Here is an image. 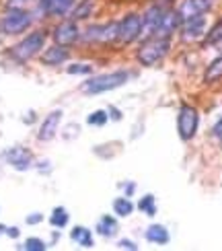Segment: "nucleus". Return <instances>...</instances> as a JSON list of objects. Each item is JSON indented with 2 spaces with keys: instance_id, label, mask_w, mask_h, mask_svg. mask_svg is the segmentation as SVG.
Returning <instances> with one entry per match:
<instances>
[{
  "instance_id": "423d86ee",
  "label": "nucleus",
  "mask_w": 222,
  "mask_h": 251,
  "mask_svg": "<svg viewBox=\"0 0 222 251\" xmlns=\"http://www.w3.org/2000/svg\"><path fill=\"white\" fill-rule=\"evenodd\" d=\"M199 126V113L192 105H181L177 116V132L181 136V140H192Z\"/></svg>"
},
{
  "instance_id": "20e7f679",
  "label": "nucleus",
  "mask_w": 222,
  "mask_h": 251,
  "mask_svg": "<svg viewBox=\"0 0 222 251\" xmlns=\"http://www.w3.org/2000/svg\"><path fill=\"white\" fill-rule=\"evenodd\" d=\"M31 15L27 10H23L21 6H8L4 10L2 19H0V29L4 31L6 35H17V33H23V31L31 25Z\"/></svg>"
},
{
  "instance_id": "4be33fe9",
  "label": "nucleus",
  "mask_w": 222,
  "mask_h": 251,
  "mask_svg": "<svg viewBox=\"0 0 222 251\" xmlns=\"http://www.w3.org/2000/svg\"><path fill=\"white\" fill-rule=\"evenodd\" d=\"M204 78H206V82H216L218 78H222V56H218L212 64L208 66Z\"/></svg>"
},
{
  "instance_id": "f257e3e1",
  "label": "nucleus",
  "mask_w": 222,
  "mask_h": 251,
  "mask_svg": "<svg viewBox=\"0 0 222 251\" xmlns=\"http://www.w3.org/2000/svg\"><path fill=\"white\" fill-rule=\"evenodd\" d=\"M130 78H132V72L130 70L105 72V75H99V76H93L89 80H84L82 85H80V91L87 93V95H99V93H107V91L123 87Z\"/></svg>"
},
{
  "instance_id": "f3484780",
  "label": "nucleus",
  "mask_w": 222,
  "mask_h": 251,
  "mask_svg": "<svg viewBox=\"0 0 222 251\" xmlns=\"http://www.w3.org/2000/svg\"><path fill=\"white\" fill-rule=\"evenodd\" d=\"M97 233L101 237H105V239H113L115 235L120 233V225H118V221H115L113 216L105 214V216L99 218V223H97Z\"/></svg>"
},
{
  "instance_id": "9b49d317",
  "label": "nucleus",
  "mask_w": 222,
  "mask_h": 251,
  "mask_svg": "<svg viewBox=\"0 0 222 251\" xmlns=\"http://www.w3.org/2000/svg\"><path fill=\"white\" fill-rule=\"evenodd\" d=\"M54 39H56V44H60V46H72L74 41H78L80 39V31H78L76 21H64V23H60L54 29Z\"/></svg>"
},
{
  "instance_id": "4468645a",
  "label": "nucleus",
  "mask_w": 222,
  "mask_h": 251,
  "mask_svg": "<svg viewBox=\"0 0 222 251\" xmlns=\"http://www.w3.org/2000/svg\"><path fill=\"white\" fill-rule=\"evenodd\" d=\"M206 19L202 17H194V19H187L183 21V29H181V35L185 41H196L206 33Z\"/></svg>"
},
{
  "instance_id": "0eeeda50",
  "label": "nucleus",
  "mask_w": 222,
  "mask_h": 251,
  "mask_svg": "<svg viewBox=\"0 0 222 251\" xmlns=\"http://www.w3.org/2000/svg\"><path fill=\"white\" fill-rule=\"evenodd\" d=\"M142 33V17L140 15H125L120 23H118V39L115 41H120V44H132V41H136L140 37Z\"/></svg>"
},
{
  "instance_id": "6e6552de",
  "label": "nucleus",
  "mask_w": 222,
  "mask_h": 251,
  "mask_svg": "<svg viewBox=\"0 0 222 251\" xmlns=\"http://www.w3.org/2000/svg\"><path fill=\"white\" fill-rule=\"evenodd\" d=\"M2 159L10 165L15 167L17 171H27L33 167V154H31V151L23 149V146H13V149H8L2 152Z\"/></svg>"
},
{
  "instance_id": "7c9ffc66",
  "label": "nucleus",
  "mask_w": 222,
  "mask_h": 251,
  "mask_svg": "<svg viewBox=\"0 0 222 251\" xmlns=\"http://www.w3.org/2000/svg\"><path fill=\"white\" fill-rule=\"evenodd\" d=\"M31 0H6L8 6H23V4H29Z\"/></svg>"
},
{
  "instance_id": "f03ea898",
  "label": "nucleus",
  "mask_w": 222,
  "mask_h": 251,
  "mask_svg": "<svg viewBox=\"0 0 222 251\" xmlns=\"http://www.w3.org/2000/svg\"><path fill=\"white\" fill-rule=\"evenodd\" d=\"M169 46H171L169 37H163V35L146 37L144 44L138 50V60L142 62L144 66H154V64H158V62L167 56Z\"/></svg>"
},
{
  "instance_id": "7ed1b4c3",
  "label": "nucleus",
  "mask_w": 222,
  "mask_h": 251,
  "mask_svg": "<svg viewBox=\"0 0 222 251\" xmlns=\"http://www.w3.org/2000/svg\"><path fill=\"white\" fill-rule=\"evenodd\" d=\"M169 4H171V0H156L154 4H150L146 8V13L142 15V33H140L142 39L152 37L158 33V27H161L165 15L171 10Z\"/></svg>"
},
{
  "instance_id": "a211bd4d",
  "label": "nucleus",
  "mask_w": 222,
  "mask_h": 251,
  "mask_svg": "<svg viewBox=\"0 0 222 251\" xmlns=\"http://www.w3.org/2000/svg\"><path fill=\"white\" fill-rule=\"evenodd\" d=\"M70 239L76 245L84 247V249H91L95 247V241H93V233L89 231V228H84V226H74L72 231H70Z\"/></svg>"
},
{
  "instance_id": "6ab92c4d",
  "label": "nucleus",
  "mask_w": 222,
  "mask_h": 251,
  "mask_svg": "<svg viewBox=\"0 0 222 251\" xmlns=\"http://www.w3.org/2000/svg\"><path fill=\"white\" fill-rule=\"evenodd\" d=\"M68 221H70V214H68V210L64 206H58V208L51 210L49 223H51V226H54V228H64L68 225Z\"/></svg>"
},
{
  "instance_id": "cd10ccee",
  "label": "nucleus",
  "mask_w": 222,
  "mask_h": 251,
  "mask_svg": "<svg viewBox=\"0 0 222 251\" xmlns=\"http://www.w3.org/2000/svg\"><path fill=\"white\" fill-rule=\"evenodd\" d=\"M118 247H120V249H132V251L138 249V245H136L134 241H130V239H122V241L118 243Z\"/></svg>"
},
{
  "instance_id": "393cba45",
  "label": "nucleus",
  "mask_w": 222,
  "mask_h": 251,
  "mask_svg": "<svg viewBox=\"0 0 222 251\" xmlns=\"http://www.w3.org/2000/svg\"><path fill=\"white\" fill-rule=\"evenodd\" d=\"M109 120V113L107 111H103V109H97V111H93L91 116L87 118V124L89 126H105Z\"/></svg>"
},
{
  "instance_id": "9d476101",
  "label": "nucleus",
  "mask_w": 222,
  "mask_h": 251,
  "mask_svg": "<svg viewBox=\"0 0 222 251\" xmlns=\"http://www.w3.org/2000/svg\"><path fill=\"white\" fill-rule=\"evenodd\" d=\"M214 2L216 0H183L181 6L177 8V13H179V17H181V21L202 17L214 6Z\"/></svg>"
},
{
  "instance_id": "5701e85b",
  "label": "nucleus",
  "mask_w": 222,
  "mask_h": 251,
  "mask_svg": "<svg viewBox=\"0 0 222 251\" xmlns=\"http://www.w3.org/2000/svg\"><path fill=\"white\" fill-rule=\"evenodd\" d=\"M138 208L146 214V216H154L156 214V200H154V196L152 194H146L140 198V202H138Z\"/></svg>"
},
{
  "instance_id": "b1692460",
  "label": "nucleus",
  "mask_w": 222,
  "mask_h": 251,
  "mask_svg": "<svg viewBox=\"0 0 222 251\" xmlns=\"http://www.w3.org/2000/svg\"><path fill=\"white\" fill-rule=\"evenodd\" d=\"M220 41H222V21H218L212 31H208L204 44L206 46H214V44H220Z\"/></svg>"
},
{
  "instance_id": "2f4dec72",
  "label": "nucleus",
  "mask_w": 222,
  "mask_h": 251,
  "mask_svg": "<svg viewBox=\"0 0 222 251\" xmlns=\"http://www.w3.org/2000/svg\"><path fill=\"white\" fill-rule=\"evenodd\" d=\"M107 113H111V118L115 120V122H118V120H122V113L118 111V109H115V107H109V111Z\"/></svg>"
},
{
  "instance_id": "c85d7f7f",
  "label": "nucleus",
  "mask_w": 222,
  "mask_h": 251,
  "mask_svg": "<svg viewBox=\"0 0 222 251\" xmlns=\"http://www.w3.org/2000/svg\"><path fill=\"white\" fill-rule=\"evenodd\" d=\"M41 221H44V214H39V212H33V214L27 216V225H37Z\"/></svg>"
},
{
  "instance_id": "aec40b11",
  "label": "nucleus",
  "mask_w": 222,
  "mask_h": 251,
  "mask_svg": "<svg viewBox=\"0 0 222 251\" xmlns=\"http://www.w3.org/2000/svg\"><path fill=\"white\" fill-rule=\"evenodd\" d=\"M113 212L118 216H130L134 212V204L128 196H122V198H115L113 200Z\"/></svg>"
},
{
  "instance_id": "bb28decb",
  "label": "nucleus",
  "mask_w": 222,
  "mask_h": 251,
  "mask_svg": "<svg viewBox=\"0 0 222 251\" xmlns=\"http://www.w3.org/2000/svg\"><path fill=\"white\" fill-rule=\"evenodd\" d=\"M66 72L68 75H93V66L91 64H70Z\"/></svg>"
},
{
  "instance_id": "1a4fd4ad",
  "label": "nucleus",
  "mask_w": 222,
  "mask_h": 251,
  "mask_svg": "<svg viewBox=\"0 0 222 251\" xmlns=\"http://www.w3.org/2000/svg\"><path fill=\"white\" fill-rule=\"evenodd\" d=\"M84 41H95V44H109L118 39V23H105V25H93L82 35Z\"/></svg>"
},
{
  "instance_id": "412c9836",
  "label": "nucleus",
  "mask_w": 222,
  "mask_h": 251,
  "mask_svg": "<svg viewBox=\"0 0 222 251\" xmlns=\"http://www.w3.org/2000/svg\"><path fill=\"white\" fill-rule=\"evenodd\" d=\"M93 10V0H82L80 4H76L72 8V21H80V19H87Z\"/></svg>"
},
{
  "instance_id": "c756f323",
  "label": "nucleus",
  "mask_w": 222,
  "mask_h": 251,
  "mask_svg": "<svg viewBox=\"0 0 222 251\" xmlns=\"http://www.w3.org/2000/svg\"><path fill=\"white\" fill-rule=\"evenodd\" d=\"M214 136H216V138L222 142V118L218 120V124L214 126Z\"/></svg>"
},
{
  "instance_id": "dca6fc26",
  "label": "nucleus",
  "mask_w": 222,
  "mask_h": 251,
  "mask_svg": "<svg viewBox=\"0 0 222 251\" xmlns=\"http://www.w3.org/2000/svg\"><path fill=\"white\" fill-rule=\"evenodd\" d=\"M144 237H146V241H150L154 245H167L171 241V235H169L167 226H163V225H150L146 228Z\"/></svg>"
},
{
  "instance_id": "39448f33",
  "label": "nucleus",
  "mask_w": 222,
  "mask_h": 251,
  "mask_svg": "<svg viewBox=\"0 0 222 251\" xmlns=\"http://www.w3.org/2000/svg\"><path fill=\"white\" fill-rule=\"evenodd\" d=\"M44 44H46L44 31H33V33H29L25 39H21L19 44L10 50V56H13L17 62H27L33 56H37V51L44 48Z\"/></svg>"
},
{
  "instance_id": "f8f14e48",
  "label": "nucleus",
  "mask_w": 222,
  "mask_h": 251,
  "mask_svg": "<svg viewBox=\"0 0 222 251\" xmlns=\"http://www.w3.org/2000/svg\"><path fill=\"white\" fill-rule=\"evenodd\" d=\"M76 4V0H39L41 13H46L48 17H64Z\"/></svg>"
},
{
  "instance_id": "a878e982",
  "label": "nucleus",
  "mask_w": 222,
  "mask_h": 251,
  "mask_svg": "<svg viewBox=\"0 0 222 251\" xmlns=\"http://www.w3.org/2000/svg\"><path fill=\"white\" fill-rule=\"evenodd\" d=\"M21 249H27V251H46L48 245L41 241V239H37V237H29L27 241L21 245Z\"/></svg>"
},
{
  "instance_id": "ddd939ff",
  "label": "nucleus",
  "mask_w": 222,
  "mask_h": 251,
  "mask_svg": "<svg viewBox=\"0 0 222 251\" xmlns=\"http://www.w3.org/2000/svg\"><path fill=\"white\" fill-rule=\"evenodd\" d=\"M60 122H62V109H54L44 120V124H41V128L37 132V138L39 140H51L56 136L58 128H60Z\"/></svg>"
},
{
  "instance_id": "2eb2a0df",
  "label": "nucleus",
  "mask_w": 222,
  "mask_h": 251,
  "mask_svg": "<svg viewBox=\"0 0 222 251\" xmlns=\"http://www.w3.org/2000/svg\"><path fill=\"white\" fill-rule=\"evenodd\" d=\"M70 58V51L66 50V46H51L44 51V56H41V60H44V64L48 66H58V64H64V62Z\"/></svg>"
}]
</instances>
